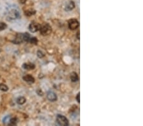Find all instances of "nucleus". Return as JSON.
I'll list each match as a JSON object with an SVG mask.
<instances>
[{
	"label": "nucleus",
	"instance_id": "obj_14",
	"mask_svg": "<svg viewBox=\"0 0 143 126\" xmlns=\"http://www.w3.org/2000/svg\"><path fill=\"white\" fill-rule=\"evenodd\" d=\"M0 90L3 92H6L8 90V87H7V85L3 84H0Z\"/></svg>",
	"mask_w": 143,
	"mask_h": 126
},
{
	"label": "nucleus",
	"instance_id": "obj_13",
	"mask_svg": "<svg viewBox=\"0 0 143 126\" xmlns=\"http://www.w3.org/2000/svg\"><path fill=\"white\" fill-rule=\"evenodd\" d=\"M17 124V118L16 117L14 118H10V120H9L8 125L10 126H15Z\"/></svg>",
	"mask_w": 143,
	"mask_h": 126
},
{
	"label": "nucleus",
	"instance_id": "obj_10",
	"mask_svg": "<svg viewBox=\"0 0 143 126\" xmlns=\"http://www.w3.org/2000/svg\"><path fill=\"white\" fill-rule=\"evenodd\" d=\"M75 5H74V3L73 1H70L66 5V7H65V10L66 11H70L71 10L74 8Z\"/></svg>",
	"mask_w": 143,
	"mask_h": 126
},
{
	"label": "nucleus",
	"instance_id": "obj_11",
	"mask_svg": "<svg viewBox=\"0 0 143 126\" xmlns=\"http://www.w3.org/2000/svg\"><path fill=\"white\" fill-rule=\"evenodd\" d=\"M70 78H71V80L72 82H77L78 80V79H79L77 73H75V72H72V73H71V76H70Z\"/></svg>",
	"mask_w": 143,
	"mask_h": 126
},
{
	"label": "nucleus",
	"instance_id": "obj_15",
	"mask_svg": "<svg viewBox=\"0 0 143 126\" xmlns=\"http://www.w3.org/2000/svg\"><path fill=\"white\" fill-rule=\"evenodd\" d=\"M29 42L32 43V44L34 45H36L38 43V39L34 37H31L29 38Z\"/></svg>",
	"mask_w": 143,
	"mask_h": 126
},
{
	"label": "nucleus",
	"instance_id": "obj_8",
	"mask_svg": "<svg viewBox=\"0 0 143 126\" xmlns=\"http://www.w3.org/2000/svg\"><path fill=\"white\" fill-rule=\"evenodd\" d=\"M22 68H23L24 70H32L35 68V65L33 63H24L23 65H22Z\"/></svg>",
	"mask_w": 143,
	"mask_h": 126
},
{
	"label": "nucleus",
	"instance_id": "obj_20",
	"mask_svg": "<svg viewBox=\"0 0 143 126\" xmlns=\"http://www.w3.org/2000/svg\"><path fill=\"white\" fill-rule=\"evenodd\" d=\"M79 97H80V93L79 92H78L77 94V95L76 96V99L77 100V102H78V103H79L80 102V99H79Z\"/></svg>",
	"mask_w": 143,
	"mask_h": 126
},
{
	"label": "nucleus",
	"instance_id": "obj_6",
	"mask_svg": "<svg viewBox=\"0 0 143 126\" xmlns=\"http://www.w3.org/2000/svg\"><path fill=\"white\" fill-rule=\"evenodd\" d=\"M41 25L37 22H31L29 26V29L31 32H36L37 31H40V29Z\"/></svg>",
	"mask_w": 143,
	"mask_h": 126
},
{
	"label": "nucleus",
	"instance_id": "obj_12",
	"mask_svg": "<svg viewBox=\"0 0 143 126\" xmlns=\"http://www.w3.org/2000/svg\"><path fill=\"white\" fill-rule=\"evenodd\" d=\"M25 101H26V99H25V98L24 97H22V96H21V97H19L17 99V104H20V105H22V104H24V103L25 102Z\"/></svg>",
	"mask_w": 143,
	"mask_h": 126
},
{
	"label": "nucleus",
	"instance_id": "obj_17",
	"mask_svg": "<svg viewBox=\"0 0 143 126\" xmlns=\"http://www.w3.org/2000/svg\"><path fill=\"white\" fill-rule=\"evenodd\" d=\"M7 27V25L4 22H0V31H3Z\"/></svg>",
	"mask_w": 143,
	"mask_h": 126
},
{
	"label": "nucleus",
	"instance_id": "obj_1",
	"mask_svg": "<svg viewBox=\"0 0 143 126\" xmlns=\"http://www.w3.org/2000/svg\"><path fill=\"white\" fill-rule=\"evenodd\" d=\"M7 20L8 21H12L17 20L20 17V12L17 8H12L9 9L7 13Z\"/></svg>",
	"mask_w": 143,
	"mask_h": 126
},
{
	"label": "nucleus",
	"instance_id": "obj_5",
	"mask_svg": "<svg viewBox=\"0 0 143 126\" xmlns=\"http://www.w3.org/2000/svg\"><path fill=\"white\" fill-rule=\"evenodd\" d=\"M79 23L76 19H71L68 21V27L71 30H75L79 27Z\"/></svg>",
	"mask_w": 143,
	"mask_h": 126
},
{
	"label": "nucleus",
	"instance_id": "obj_4",
	"mask_svg": "<svg viewBox=\"0 0 143 126\" xmlns=\"http://www.w3.org/2000/svg\"><path fill=\"white\" fill-rule=\"evenodd\" d=\"M40 31L41 32V34L43 36H47L49 34H50L52 32V27L48 24H44L43 25L41 26Z\"/></svg>",
	"mask_w": 143,
	"mask_h": 126
},
{
	"label": "nucleus",
	"instance_id": "obj_9",
	"mask_svg": "<svg viewBox=\"0 0 143 126\" xmlns=\"http://www.w3.org/2000/svg\"><path fill=\"white\" fill-rule=\"evenodd\" d=\"M23 80L25 81V82H27V83H29V84H32L35 81L34 79L30 75H27L24 76L23 77Z\"/></svg>",
	"mask_w": 143,
	"mask_h": 126
},
{
	"label": "nucleus",
	"instance_id": "obj_18",
	"mask_svg": "<svg viewBox=\"0 0 143 126\" xmlns=\"http://www.w3.org/2000/svg\"><path fill=\"white\" fill-rule=\"evenodd\" d=\"M10 119V116H7L3 118V124H8L9 120Z\"/></svg>",
	"mask_w": 143,
	"mask_h": 126
},
{
	"label": "nucleus",
	"instance_id": "obj_7",
	"mask_svg": "<svg viewBox=\"0 0 143 126\" xmlns=\"http://www.w3.org/2000/svg\"><path fill=\"white\" fill-rule=\"evenodd\" d=\"M47 99L51 102H54L57 100V95L52 91H48L47 94Z\"/></svg>",
	"mask_w": 143,
	"mask_h": 126
},
{
	"label": "nucleus",
	"instance_id": "obj_2",
	"mask_svg": "<svg viewBox=\"0 0 143 126\" xmlns=\"http://www.w3.org/2000/svg\"><path fill=\"white\" fill-rule=\"evenodd\" d=\"M31 36L27 32L25 33H18L16 35V37L13 41V43L15 44L19 45L23 42H29Z\"/></svg>",
	"mask_w": 143,
	"mask_h": 126
},
{
	"label": "nucleus",
	"instance_id": "obj_3",
	"mask_svg": "<svg viewBox=\"0 0 143 126\" xmlns=\"http://www.w3.org/2000/svg\"><path fill=\"white\" fill-rule=\"evenodd\" d=\"M56 120L57 124L60 126H69V120L66 117L62 115H57L56 117Z\"/></svg>",
	"mask_w": 143,
	"mask_h": 126
},
{
	"label": "nucleus",
	"instance_id": "obj_19",
	"mask_svg": "<svg viewBox=\"0 0 143 126\" xmlns=\"http://www.w3.org/2000/svg\"><path fill=\"white\" fill-rule=\"evenodd\" d=\"M37 55L39 58H42L45 56V54L41 50H38L37 52Z\"/></svg>",
	"mask_w": 143,
	"mask_h": 126
},
{
	"label": "nucleus",
	"instance_id": "obj_16",
	"mask_svg": "<svg viewBox=\"0 0 143 126\" xmlns=\"http://www.w3.org/2000/svg\"><path fill=\"white\" fill-rule=\"evenodd\" d=\"M24 13H25V14L27 16H32V15H34V14H35L36 11H34V10H26L24 12Z\"/></svg>",
	"mask_w": 143,
	"mask_h": 126
},
{
	"label": "nucleus",
	"instance_id": "obj_21",
	"mask_svg": "<svg viewBox=\"0 0 143 126\" xmlns=\"http://www.w3.org/2000/svg\"><path fill=\"white\" fill-rule=\"evenodd\" d=\"M77 37H78V39H79V31H78L77 33Z\"/></svg>",
	"mask_w": 143,
	"mask_h": 126
}]
</instances>
